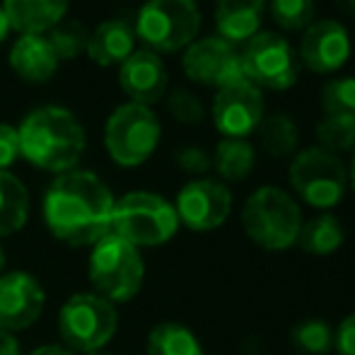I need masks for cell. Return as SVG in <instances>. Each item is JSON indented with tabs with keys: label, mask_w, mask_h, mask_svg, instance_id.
Wrapping results in <instances>:
<instances>
[{
	"label": "cell",
	"mask_w": 355,
	"mask_h": 355,
	"mask_svg": "<svg viewBox=\"0 0 355 355\" xmlns=\"http://www.w3.org/2000/svg\"><path fill=\"white\" fill-rule=\"evenodd\" d=\"M114 196L92 172L71 169L58 174L44 196V220L58 242L94 247L112 232Z\"/></svg>",
	"instance_id": "1"
},
{
	"label": "cell",
	"mask_w": 355,
	"mask_h": 355,
	"mask_svg": "<svg viewBox=\"0 0 355 355\" xmlns=\"http://www.w3.org/2000/svg\"><path fill=\"white\" fill-rule=\"evenodd\" d=\"M19 157L37 169L66 174L80 162L87 136L78 116L66 107H39L29 112L17 126Z\"/></svg>",
	"instance_id": "2"
},
{
	"label": "cell",
	"mask_w": 355,
	"mask_h": 355,
	"mask_svg": "<svg viewBox=\"0 0 355 355\" xmlns=\"http://www.w3.org/2000/svg\"><path fill=\"white\" fill-rule=\"evenodd\" d=\"M242 227L254 244L266 252H283L297 244L302 213L290 193L278 187H261L247 198Z\"/></svg>",
	"instance_id": "3"
},
{
	"label": "cell",
	"mask_w": 355,
	"mask_h": 355,
	"mask_svg": "<svg viewBox=\"0 0 355 355\" xmlns=\"http://www.w3.org/2000/svg\"><path fill=\"white\" fill-rule=\"evenodd\" d=\"M179 230L174 206L153 191H131L114 203L112 232L133 247H159Z\"/></svg>",
	"instance_id": "4"
},
{
	"label": "cell",
	"mask_w": 355,
	"mask_h": 355,
	"mask_svg": "<svg viewBox=\"0 0 355 355\" xmlns=\"http://www.w3.org/2000/svg\"><path fill=\"white\" fill-rule=\"evenodd\" d=\"M145 263L133 244L109 232L92 247L89 281L94 293L109 302H131L143 288Z\"/></svg>",
	"instance_id": "5"
},
{
	"label": "cell",
	"mask_w": 355,
	"mask_h": 355,
	"mask_svg": "<svg viewBox=\"0 0 355 355\" xmlns=\"http://www.w3.org/2000/svg\"><path fill=\"white\" fill-rule=\"evenodd\" d=\"M136 37L155 53H174L196 42L201 10L196 0H148L133 19Z\"/></svg>",
	"instance_id": "6"
},
{
	"label": "cell",
	"mask_w": 355,
	"mask_h": 355,
	"mask_svg": "<svg viewBox=\"0 0 355 355\" xmlns=\"http://www.w3.org/2000/svg\"><path fill=\"white\" fill-rule=\"evenodd\" d=\"M162 138L157 114L143 104L126 102L116 107L104 126V145L119 167H138L148 162Z\"/></svg>",
	"instance_id": "7"
},
{
	"label": "cell",
	"mask_w": 355,
	"mask_h": 355,
	"mask_svg": "<svg viewBox=\"0 0 355 355\" xmlns=\"http://www.w3.org/2000/svg\"><path fill=\"white\" fill-rule=\"evenodd\" d=\"M290 184L307 206L327 211L343 201L348 189V169L341 157L319 145L295 153L290 162Z\"/></svg>",
	"instance_id": "8"
},
{
	"label": "cell",
	"mask_w": 355,
	"mask_h": 355,
	"mask_svg": "<svg viewBox=\"0 0 355 355\" xmlns=\"http://www.w3.org/2000/svg\"><path fill=\"white\" fill-rule=\"evenodd\" d=\"M119 329V314L109 300L97 293H78L61 307L58 334L68 351H102Z\"/></svg>",
	"instance_id": "9"
},
{
	"label": "cell",
	"mask_w": 355,
	"mask_h": 355,
	"mask_svg": "<svg viewBox=\"0 0 355 355\" xmlns=\"http://www.w3.org/2000/svg\"><path fill=\"white\" fill-rule=\"evenodd\" d=\"M242 56V73L252 85L259 89H276L285 92L300 78V58L293 44L278 32L261 29L254 34L244 49L239 51Z\"/></svg>",
	"instance_id": "10"
},
{
	"label": "cell",
	"mask_w": 355,
	"mask_h": 355,
	"mask_svg": "<svg viewBox=\"0 0 355 355\" xmlns=\"http://www.w3.org/2000/svg\"><path fill=\"white\" fill-rule=\"evenodd\" d=\"M182 68L191 83L215 89H223L244 78L237 46L225 42L223 37H203L189 44L184 49Z\"/></svg>",
	"instance_id": "11"
},
{
	"label": "cell",
	"mask_w": 355,
	"mask_h": 355,
	"mask_svg": "<svg viewBox=\"0 0 355 355\" xmlns=\"http://www.w3.org/2000/svg\"><path fill=\"white\" fill-rule=\"evenodd\" d=\"M266 99L263 92L252 85L247 78L218 89L211 107L213 123L225 138H244L257 133L259 123L263 121Z\"/></svg>",
	"instance_id": "12"
},
{
	"label": "cell",
	"mask_w": 355,
	"mask_h": 355,
	"mask_svg": "<svg viewBox=\"0 0 355 355\" xmlns=\"http://www.w3.org/2000/svg\"><path fill=\"white\" fill-rule=\"evenodd\" d=\"M353 51L348 29L338 19H314L302 32L297 58L307 71L317 75H331L341 71Z\"/></svg>",
	"instance_id": "13"
},
{
	"label": "cell",
	"mask_w": 355,
	"mask_h": 355,
	"mask_svg": "<svg viewBox=\"0 0 355 355\" xmlns=\"http://www.w3.org/2000/svg\"><path fill=\"white\" fill-rule=\"evenodd\" d=\"M179 223L189 230L208 232L215 230L230 218L232 211V193L218 179H193L184 184L174 203Z\"/></svg>",
	"instance_id": "14"
},
{
	"label": "cell",
	"mask_w": 355,
	"mask_h": 355,
	"mask_svg": "<svg viewBox=\"0 0 355 355\" xmlns=\"http://www.w3.org/2000/svg\"><path fill=\"white\" fill-rule=\"evenodd\" d=\"M46 293L42 283L24 271L0 276V331L29 329L44 312Z\"/></svg>",
	"instance_id": "15"
},
{
	"label": "cell",
	"mask_w": 355,
	"mask_h": 355,
	"mask_svg": "<svg viewBox=\"0 0 355 355\" xmlns=\"http://www.w3.org/2000/svg\"><path fill=\"white\" fill-rule=\"evenodd\" d=\"M119 85L126 92L128 102L153 107L167 92V66L159 58V53L150 49H136L119 68Z\"/></svg>",
	"instance_id": "16"
},
{
	"label": "cell",
	"mask_w": 355,
	"mask_h": 355,
	"mask_svg": "<svg viewBox=\"0 0 355 355\" xmlns=\"http://www.w3.org/2000/svg\"><path fill=\"white\" fill-rule=\"evenodd\" d=\"M136 29L133 22L126 17H114L104 19L102 24L89 32L87 39V56L92 63L102 68L121 66L133 51H136Z\"/></svg>",
	"instance_id": "17"
},
{
	"label": "cell",
	"mask_w": 355,
	"mask_h": 355,
	"mask_svg": "<svg viewBox=\"0 0 355 355\" xmlns=\"http://www.w3.org/2000/svg\"><path fill=\"white\" fill-rule=\"evenodd\" d=\"M8 61L19 80L32 85L49 83L61 63L44 34H19L10 49Z\"/></svg>",
	"instance_id": "18"
},
{
	"label": "cell",
	"mask_w": 355,
	"mask_h": 355,
	"mask_svg": "<svg viewBox=\"0 0 355 355\" xmlns=\"http://www.w3.org/2000/svg\"><path fill=\"white\" fill-rule=\"evenodd\" d=\"M266 0H218L215 3V27L218 37L230 44H247L261 32Z\"/></svg>",
	"instance_id": "19"
},
{
	"label": "cell",
	"mask_w": 355,
	"mask_h": 355,
	"mask_svg": "<svg viewBox=\"0 0 355 355\" xmlns=\"http://www.w3.org/2000/svg\"><path fill=\"white\" fill-rule=\"evenodd\" d=\"M71 0H3L0 8L8 15L12 32L49 34L66 19Z\"/></svg>",
	"instance_id": "20"
},
{
	"label": "cell",
	"mask_w": 355,
	"mask_h": 355,
	"mask_svg": "<svg viewBox=\"0 0 355 355\" xmlns=\"http://www.w3.org/2000/svg\"><path fill=\"white\" fill-rule=\"evenodd\" d=\"M29 218V191L15 174L0 172V237L19 232Z\"/></svg>",
	"instance_id": "21"
},
{
	"label": "cell",
	"mask_w": 355,
	"mask_h": 355,
	"mask_svg": "<svg viewBox=\"0 0 355 355\" xmlns=\"http://www.w3.org/2000/svg\"><path fill=\"white\" fill-rule=\"evenodd\" d=\"M213 167L225 182H242L254 172L257 164V150L244 138H223L215 145Z\"/></svg>",
	"instance_id": "22"
},
{
	"label": "cell",
	"mask_w": 355,
	"mask_h": 355,
	"mask_svg": "<svg viewBox=\"0 0 355 355\" xmlns=\"http://www.w3.org/2000/svg\"><path fill=\"white\" fill-rule=\"evenodd\" d=\"M343 239H346V232H343L341 220L331 213L312 218L302 225L297 234V244L302 247V252L312 254V257H329L341 247Z\"/></svg>",
	"instance_id": "23"
},
{
	"label": "cell",
	"mask_w": 355,
	"mask_h": 355,
	"mask_svg": "<svg viewBox=\"0 0 355 355\" xmlns=\"http://www.w3.org/2000/svg\"><path fill=\"white\" fill-rule=\"evenodd\" d=\"M257 136H259V145L263 148V153L276 159L295 155L297 143H300L297 123L293 121V116H288V114H283V112L263 116V121L259 123V128H257Z\"/></svg>",
	"instance_id": "24"
},
{
	"label": "cell",
	"mask_w": 355,
	"mask_h": 355,
	"mask_svg": "<svg viewBox=\"0 0 355 355\" xmlns=\"http://www.w3.org/2000/svg\"><path fill=\"white\" fill-rule=\"evenodd\" d=\"M148 355H203V348L191 329L164 322L150 331Z\"/></svg>",
	"instance_id": "25"
},
{
	"label": "cell",
	"mask_w": 355,
	"mask_h": 355,
	"mask_svg": "<svg viewBox=\"0 0 355 355\" xmlns=\"http://www.w3.org/2000/svg\"><path fill=\"white\" fill-rule=\"evenodd\" d=\"M319 102H322L324 116L355 126V78L353 75L329 80L322 87Z\"/></svg>",
	"instance_id": "26"
},
{
	"label": "cell",
	"mask_w": 355,
	"mask_h": 355,
	"mask_svg": "<svg viewBox=\"0 0 355 355\" xmlns=\"http://www.w3.org/2000/svg\"><path fill=\"white\" fill-rule=\"evenodd\" d=\"M49 44H51L53 53L58 56V61H73L80 53L87 51V39L89 32L85 24L75 22V19H63L61 24L51 29L46 34Z\"/></svg>",
	"instance_id": "27"
},
{
	"label": "cell",
	"mask_w": 355,
	"mask_h": 355,
	"mask_svg": "<svg viewBox=\"0 0 355 355\" xmlns=\"http://www.w3.org/2000/svg\"><path fill=\"white\" fill-rule=\"evenodd\" d=\"M268 10L273 22L285 32H304L317 15L314 0H271Z\"/></svg>",
	"instance_id": "28"
},
{
	"label": "cell",
	"mask_w": 355,
	"mask_h": 355,
	"mask_svg": "<svg viewBox=\"0 0 355 355\" xmlns=\"http://www.w3.org/2000/svg\"><path fill=\"white\" fill-rule=\"evenodd\" d=\"M293 343L307 355H327L334 348V331L327 322L309 319L293 329Z\"/></svg>",
	"instance_id": "29"
},
{
	"label": "cell",
	"mask_w": 355,
	"mask_h": 355,
	"mask_svg": "<svg viewBox=\"0 0 355 355\" xmlns=\"http://www.w3.org/2000/svg\"><path fill=\"white\" fill-rule=\"evenodd\" d=\"M314 138H317L319 148L334 155L355 150V126L336 121V119L324 116L322 121L314 126Z\"/></svg>",
	"instance_id": "30"
},
{
	"label": "cell",
	"mask_w": 355,
	"mask_h": 355,
	"mask_svg": "<svg viewBox=\"0 0 355 355\" xmlns=\"http://www.w3.org/2000/svg\"><path fill=\"white\" fill-rule=\"evenodd\" d=\"M167 109L172 114V119H177L184 126H196L206 119V109L203 102L187 87H177L169 92L167 97Z\"/></svg>",
	"instance_id": "31"
},
{
	"label": "cell",
	"mask_w": 355,
	"mask_h": 355,
	"mask_svg": "<svg viewBox=\"0 0 355 355\" xmlns=\"http://www.w3.org/2000/svg\"><path fill=\"white\" fill-rule=\"evenodd\" d=\"M174 159H177L179 169L187 174H206L208 169L213 167L211 155L203 148H198V145H187V148H182Z\"/></svg>",
	"instance_id": "32"
},
{
	"label": "cell",
	"mask_w": 355,
	"mask_h": 355,
	"mask_svg": "<svg viewBox=\"0 0 355 355\" xmlns=\"http://www.w3.org/2000/svg\"><path fill=\"white\" fill-rule=\"evenodd\" d=\"M19 157L17 128L10 123H0V172H8Z\"/></svg>",
	"instance_id": "33"
},
{
	"label": "cell",
	"mask_w": 355,
	"mask_h": 355,
	"mask_svg": "<svg viewBox=\"0 0 355 355\" xmlns=\"http://www.w3.org/2000/svg\"><path fill=\"white\" fill-rule=\"evenodd\" d=\"M334 348L338 355H355V314L343 319L338 331L334 334Z\"/></svg>",
	"instance_id": "34"
},
{
	"label": "cell",
	"mask_w": 355,
	"mask_h": 355,
	"mask_svg": "<svg viewBox=\"0 0 355 355\" xmlns=\"http://www.w3.org/2000/svg\"><path fill=\"white\" fill-rule=\"evenodd\" d=\"M0 355H22L19 353V343L12 334L0 331Z\"/></svg>",
	"instance_id": "35"
},
{
	"label": "cell",
	"mask_w": 355,
	"mask_h": 355,
	"mask_svg": "<svg viewBox=\"0 0 355 355\" xmlns=\"http://www.w3.org/2000/svg\"><path fill=\"white\" fill-rule=\"evenodd\" d=\"M29 355H73V351H68L66 346H39V348H34Z\"/></svg>",
	"instance_id": "36"
},
{
	"label": "cell",
	"mask_w": 355,
	"mask_h": 355,
	"mask_svg": "<svg viewBox=\"0 0 355 355\" xmlns=\"http://www.w3.org/2000/svg\"><path fill=\"white\" fill-rule=\"evenodd\" d=\"M334 5H336V10H341L343 15L355 17V0H334Z\"/></svg>",
	"instance_id": "37"
},
{
	"label": "cell",
	"mask_w": 355,
	"mask_h": 355,
	"mask_svg": "<svg viewBox=\"0 0 355 355\" xmlns=\"http://www.w3.org/2000/svg\"><path fill=\"white\" fill-rule=\"evenodd\" d=\"M10 32H12V29H10V22H8V15H5V10L0 8V44L5 42V39L10 37Z\"/></svg>",
	"instance_id": "38"
},
{
	"label": "cell",
	"mask_w": 355,
	"mask_h": 355,
	"mask_svg": "<svg viewBox=\"0 0 355 355\" xmlns=\"http://www.w3.org/2000/svg\"><path fill=\"white\" fill-rule=\"evenodd\" d=\"M348 184L355 191V150H353V159H351V169H348Z\"/></svg>",
	"instance_id": "39"
},
{
	"label": "cell",
	"mask_w": 355,
	"mask_h": 355,
	"mask_svg": "<svg viewBox=\"0 0 355 355\" xmlns=\"http://www.w3.org/2000/svg\"><path fill=\"white\" fill-rule=\"evenodd\" d=\"M3 266H5V249H3V244H0V271H3Z\"/></svg>",
	"instance_id": "40"
},
{
	"label": "cell",
	"mask_w": 355,
	"mask_h": 355,
	"mask_svg": "<svg viewBox=\"0 0 355 355\" xmlns=\"http://www.w3.org/2000/svg\"><path fill=\"white\" fill-rule=\"evenodd\" d=\"M85 355H107V353H99V351H94V353H85Z\"/></svg>",
	"instance_id": "41"
}]
</instances>
